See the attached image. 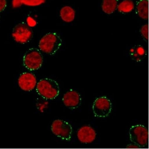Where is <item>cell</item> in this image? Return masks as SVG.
I'll return each mask as SVG.
<instances>
[{
  "mask_svg": "<svg viewBox=\"0 0 149 149\" xmlns=\"http://www.w3.org/2000/svg\"><path fill=\"white\" fill-rule=\"evenodd\" d=\"M37 93L42 98L53 100L59 95L60 88L58 82L51 79L44 78L37 84Z\"/></svg>",
  "mask_w": 149,
  "mask_h": 149,
  "instance_id": "6da1fadb",
  "label": "cell"
},
{
  "mask_svg": "<svg viewBox=\"0 0 149 149\" xmlns=\"http://www.w3.org/2000/svg\"><path fill=\"white\" fill-rule=\"evenodd\" d=\"M62 43V40L57 33H50L46 34L41 39L38 47L43 52L53 55L60 49Z\"/></svg>",
  "mask_w": 149,
  "mask_h": 149,
  "instance_id": "7a4b0ae2",
  "label": "cell"
},
{
  "mask_svg": "<svg viewBox=\"0 0 149 149\" xmlns=\"http://www.w3.org/2000/svg\"><path fill=\"white\" fill-rule=\"evenodd\" d=\"M43 61V55L36 48L28 49L24 55L23 63L24 66L30 71H35L42 67Z\"/></svg>",
  "mask_w": 149,
  "mask_h": 149,
  "instance_id": "3957f363",
  "label": "cell"
},
{
  "mask_svg": "<svg viewBox=\"0 0 149 149\" xmlns=\"http://www.w3.org/2000/svg\"><path fill=\"white\" fill-rule=\"evenodd\" d=\"M130 141L141 148L146 147L148 144V131L143 125L132 127L129 132Z\"/></svg>",
  "mask_w": 149,
  "mask_h": 149,
  "instance_id": "277c9868",
  "label": "cell"
},
{
  "mask_svg": "<svg viewBox=\"0 0 149 149\" xmlns=\"http://www.w3.org/2000/svg\"><path fill=\"white\" fill-rule=\"evenodd\" d=\"M12 36L13 38L17 43L24 44L32 40L33 33L32 29L27 24L22 22L14 27Z\"/></svg>",
  "mask_w": 149,
  "mask_h": 149,
  "instance_id": "5b68a950",
  "label": "cell"
},
{
  "mask_svg": "<svg viewBox=\"0 0 149 149\" xmlns=\"http://www.w3.org/2000/svg\"><path fill=\"white\" fill-rule=\"evenodd\" d=\"M51 130L54 134L61 139L70 140L73 129L67 121L59 119L54 120L52 124Z\"/></svg>",
  "mask_w": 149,
  "mask_h": 149,
  "instance_id": "8992f818",
  "label": "cell"
},
{
  "mask_svg": "<svg viewBox=\"0 0 149 149\" xmlns=\"http://www.w3.org/2000/svg\"><path fill=\"white\" fill-rule=\"evenodd\" d=\"M112 109V103L106 97L97 98L93 104V112L97 117L105 118L108 116Z\"/></svg>",
  "mask_w": 149,
  "mask_h": 149,
  "instance_id": "52a82bcc",
  "label": "cell"
},
{
  "mask_svg": "<svg viewBox=\"0 0 149 149\" xmlns=\"http://www.w3.org/2000/svg\"><path fill=\"white\" fill-rule=\"evenodd\" d=\"M18 84L24 91H31L37 85L36 77L35 74L30 72L22 73L18 78Z\"/></svg>",
  "mask_w": 149,
  "mask_h": 149,
  "instance_id": "ba28073f",
  "label": "cell"
},
{
  "mask_svg": "<svg viewBox=\"0 0 149 149\" xmlns=\"http://www.w3.org/2000/svg\"><path fill=\"white\" fill-rule=\"evenodd\" d=\"M62 101L66 107L70 109L74 110L79 107L82 98L81 95L77 91L70 90L64 95Z\"/></svg>",
  "mask_w": 149,
  "mask_h": 149,
  "instance_id": "9c48e42d",
  "label": "cell"
},
{
  "mask_svg": "<svg viewBox=\"0 0 149 149\" xmlns=\"http://www.w3.org/2000/svg\"><path fill=\"white\" fill-rule=\"evenodd\" d=\"M78 138L81 143L88 144L92 143L95 139L97 133L95 130L89 126L81 127L78 130Z\"/></svg>",
  "mask_w": 149,
  "mask_h": 149,
  "instance_id": "30bf717a",
  "label": "cell"
},
{
  "mask_svg": "<svg viewBox=\"0 0 149 149\" xmlns=\"http://www.w3.org/2000/svg\"><path fill=\"white\" fill-rule=\"evenodd\" d=\"M136 13L141 18L148 19L149 3L147 0H139L136 4Z\"/></svg>",
  "mask_w": 149,
  "mask_h": 149,
  "instance_id": "8fae6325",
  "label": "cell"
},
{
  "mask_svg": "<svg viewBox=\"0 0 149 149\" xmlns=\"http://www.w3.org/2000/svg\"><path fill=\"white\" fill-rule=\"evenodd\" d=\"M129 54L132 59L137 62L143 60L146 54L144 48L140 45H136L131 48Z\"/></svg>",
  "mask_w": 149,
  "mask_h": 149,
  "instance_id": "7c38bea8",
  "label": "cell"
},
{
  "mask_svg": "<svg viewBox=\"0 0 149 149\" xmlns=\"http://www.w3.org/2000/svg\"><path fill=\"white\" fill-rule=\"evenodd\" d=\"M60 16L62 20L65 22H71L75 18V11L71 6H66L61 9Z\"/></svg>",
  "mask_w": 149,
  "mask_h": 149,
  "instance_id": "4fadbf2b",
  "label": "cell"
},
{
  "mask_svg": "<svg viewBox=\"0 0 149 149\" xmlns=\"http://www.w3.org/2000/svg\"><path fill=\"white\" fill-rule=\"evenodd\" d=\"M119 0H103L102 10L105 13L111 14L116 10Z\"/></svg>",
  "mask_w": 149,
  "mask_h": 149,
  "instance_id": "5bb4252c",
  "label": "cell"
},
{
  "mask_svg": "<svg viewBox=\"0 0 149 149\" xmlns=\"http://www.w3.org/2000/svg\"><path fill=\"white\" fill-rule=\"evenodd\" d=\"M134 8V4L132 0H123L118 4L117 10L122 13H129Z\"/></svg>",
  "mask_w": 149,
  "mask_h": 149,
  "instance_id": "9a60e30c",
  "label": "cell"
},
{
  "mask_svg": "<svg viewBox=\"0 0 149 149\" xmlns=\"http://www.w3.org/2000/svg\"><path fill=\"white\" fill-rule=\"evenodd\" d=\"M148 24L143 25L140 29V33L142 37L146 42L148 41Z\"/></svg>",
  "mask_w": 149,
  "mask_h": 149,
  "instance_id": "2e32d148",
  "label": "cell"
},
{
  "mask_svg": "<svg viewBox=\"0 0 149 149\" xmlns=\"http://www.w3.org/2000/svg\"><path fill=\"white\" fill-rule=\"evenodd\" d=\"M23 4L31 6L40 5L44 3L45 0H20Z\"/></svg>",
  "mask_w": 149,
  "mask_h": 149,
  "instance_id": "e0dca14e",
  "label": "cell"
},
{
  "mask_svg": "<svg viewBox=\"0 0 149 149\" xmlns=\"http://www.w3.org/2000/svg\"><path fill=\"white\" fill-rule=\"evenodd\" d=\"M7 6V0H0V13L5 10Z\"/></svg>",
  "mask_w": 149,
  "mask_h": 149,
  "instance_id": "ac0fdd59",
  "label": "cell"
},
{
  "mask_svg": "<svg viewBox=\"0 0 149 149\" xmlns=\"http://www.w3.org/2000/svg\"><path fill=\"white\" fill-rule=\"evenodd\" d=\"M127 148H140V147L135 144H130L127 146Z\"/></svg>",
  "mask_w": 149,
  "mask_h": 149,
  "instance_id": "d6986e66",
  "label": "cell"
},
{
  "mask_svg": "<svg viewBox=\"0 0 149 149\" xmlns=\"http://www.w3.org/2000/svg\"><path fill=\"white\" fill-rule=\"evenodd\" d=\"M147 1H148V0H147Z\"/></svg>",
  "mask_w": 149,
  "mask_h": 149,
  "instance_id": "ffe728a7",
  "label": "cell"
}]
</instances>
